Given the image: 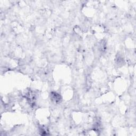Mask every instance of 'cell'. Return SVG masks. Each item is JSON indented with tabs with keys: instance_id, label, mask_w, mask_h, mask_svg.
Returning a JSON list of instances; mask_svg holds the SVG:
<instances>
[{
	"instance_id": "cell-1",
	"label": "cell",
	"mask_w": 136,
	"mask_h": 136,
	"mask_svg": "<svg viewBox=\"0 0 136 136\" xmlns=\"http://www.w3.org/2000/svg\"><path fill=\"white\" fill-rule=\"evenodd\" d=\"M51 99L52 101L55 103L60 102L61 100V97L56 92H52L51 94Z\"/></svg>"
}]
</instances>
